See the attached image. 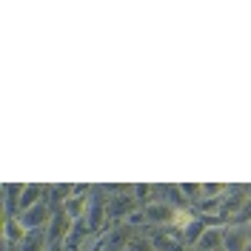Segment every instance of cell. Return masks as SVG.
Segmentation results:
<instances>
[{
    "label": "cell",
    "mask_w": 251,
    "mask_h": 251,
    "mask_svg": "<svg viewBox=\"0 0 251 251\" xmlns=\"http://www.w3.org/2000/svg\"><path fill=\"white\" fill-rule=\"evenodd\" d=\"M143 211H146V220H149V226H157V228H172L174 223H180V208L169 200H149V203L143 205Z\"/></svg>",
    "instance_id": "cell-1"
},
{
    "label": "cell",
    "mask_w": 251,
    "mask_h": 251,
    "mask_svg": "<svg viewBox=\"0 0 251 251\" xmlns=\"http://www.w3.org/2000/svg\"><path fill=\"white\" fill-rule=\"evenodd\" d=\"M51 217H54V211H51V205H49L46 200L34 203L31 208H26V211H17V223L26 228V234H29V231H46V226L51 223Z\"/></svg>",
    "instance_id": "cell-2"
},
{
    "label": "cell",
    "mask_w": 251,
    "mask_h": 251,
    "mask_svg": "<svg viewBox=\"0 0 251 251\" xmlns=\"http://www.w3.org/2000/svg\"><path fill=\"white\" fill-rule=\"evenodd\" d=\"M72 223H75V220L69 217L63 208H60V211H54L51 223H49L46 231H43V234H46V246H60L63 240L69 237V231H72Z\"/></svg>",
    "instance_id": "cell-3"
},
{
    "label": "cell",
    "mask_w": 251,
    "mask_h": 251,
    "mask_svg": "<svg viewBox=\"0 0 251 251\" xmlns=\"http://www.w3.org/2000/svg\"><path fill=\"white\" fill-rule=\"evenodd\" d=\"M137 191H120L117 197H111V203L106 205L109 208V217L111 220H128L137 208Z\"/></svg>",
    "instance_id": "cell-4"
},
{
    "label": "cell",
    "mask_w": 251,
    "mask_h": 251,
    "mask_svg": "<svg viewBox=\"0 0 251 251\" xmlns=\"http://www.w3.org/2000/svg\"><path fill=\"white\" fill-rule=\"evenodd\" d=\"M92 205H94V203H92V197H89V191H75L69 200H63L60 208H63V211H66L72 220H75V223H77V220H83L89 211H92Z\"/></svg>",
    "instance_id": "cell-5"
},
{
    "label": "cell",
    "mask_w": 251,
    "mask_h": 251,
    "mask_svg": "<svg viewBox=\"0 0 251 251\" xmlns=\"http://www.w3.org/2000/svg\"><path fill=\"white\" fill-rule=\"evenodd\" d=\"M226 243V228L223 226H205L200 237L194 240V249L197 251H220Z\"/></svg>",
    "instance_id": "cell-6"
},
{
    "label": "cell",
    "mask_w": 251,
    "mask_h": 251,
    "mask_svg": "<svg viewBox=\"0 0 251 251\" xmlns=\"http://www.w3.org/2000/svg\"><path fill=\"white\" fill-rule=\"evenodd\" d=\"M40 200H46L40 183H20L17 186V211H26V208H31V205L40 203Z\"/></svg>",
    "instance_id": "cell-7"
},
{
    "label": "cell",
    "mask_w": 251,
    "mask_h": 251,
    "mask_svg": "<svg viewBox=\"0 0 251 251\" xmlns=\"http://www.w3.org/2000/svg\"><path fill=\"white\" fill-rule=\"evenodd\" d=\"M251 243V231L246 226H231L226 228V243H223V251H249Z\"/></svg>",
    "instance_id": "cell-8"
},
{
    "label": "cell",
    "mask_w": 251,
    "mask_h": 251,
    "mask_svg": "<svg viewBox=\"0 0 251 251\" xmlns=\"http://www.w3.org/2000/svg\"><path fill=\"white\" fill-rule=\"evenodd\" d=\"M23 237H26V228L15 220H6V246H20L23 243Z\"/></svg>",
    "instance_id": "cell-9"
},
{
    "label": "cell",
    "mask_w": 251,
    "mask_h": 251,
    "mask_svg": "<svg viewBox=\"0 0 251 251\" xmlns=\"http://www.w3.org/2000/svg\"><path fill=\"white\" fill-rule=\"evenodd\" d=\"M123 251H157L154 243L151 240H146V237H131L128 240V246H126Z\"/></svg>",
    "instance_id": "cell-10"
},
{
    "label": "cell",
    "mask_w": 251,
    "mask_h": 251,
    "mask_svg": "<svg viewBox=\"0 0 251 251\" xmlns=\"http://www.w3.org/2000/svg\"><path fill=\"white\" fill-rule=\"evenodd\" d=\"M240 217H249L251 220V188H249V203H246V208H243V214Z\"/></svg>",
    "instance_id": "cell-11"
},
{
    "label": "cell",
    "mask_w": 251,
    "mask_h": 251,
    "mask_svg": "<svg viewBox=\"0 0 251 251\" xmlns=\"http://www.w3.org/2000/svg\"><path fill=\"white\" fill-rule=\"evenodd\" d=\"M89 251H100V249H97V246H94V249H89Z\"/></svg>",
    "instance_id": "cell-12"
},
{
    "label": "cell",
    "mask_w": 251,
    "mask_h": 251,
    "mask_svg": "<svg viewBox=\"0 0 251 251\" xmlns=\"http://www.w3.org/2000/svg\"><path fill=\"white\" fill-rule=\"evenodd\" d=\"M249 251H251V243H249Z\"/></svg>",
    "instance_id": "cell-13"
},
{
    "label": "cell",
    "mask_w": 251,
    "mask_h": 251,
    "mask_svg": "<svg viewBox=\"0 0 251 251\" xmlns=\"http://www.w3.org/2000/svg\"><path fill=\"white\" fill-rule=\"evenodd\" d=\"M157 251H160V249H157Z\"/></svg>",
    "instance_id": "cell-14"
}]
</instances>
